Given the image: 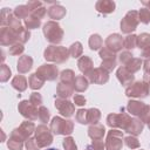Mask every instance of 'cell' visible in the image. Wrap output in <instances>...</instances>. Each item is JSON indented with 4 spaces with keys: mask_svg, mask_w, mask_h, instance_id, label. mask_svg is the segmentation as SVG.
<instances>
[{
    "mask_svg": "<svg viewBox=\"0 0 150 150\" xmlns=\"http://www.w3.org/2000/svg\"><path fill=\"white\" fill-rule=\"evenodd\" d=\"M43 33L46 35V39L49 41V42H53V43H59L61 42L62 40V30L60 28V26L55 22H48L43 27Z\"/></svg>",
    "mask_w": 150,
    "mask_h": 150,
    "instance_id": "6da1fadb",
    "label": "cell"
},
{
    "mask_svg": "<svg viewBox=\"0 0 150 150\" xmlns=\"http://www.w3.org/2000/svg\"><path fill=\"white\" fill-rule=\"evenodd\" d=\"M45 57L47 60L55 61V62H64L68 59V52H67V49H64L62 47L50 46L48 49H46Z\"/></svg>",
    "mask_w": 150,
    "mask_h": 150,
    "instance_id": "7a4b0ae2",
    "label": "cell"
},
{
    "mask_svg": "<svg viewBox=\"0 0 150 150\" xmlns=\"http://www.w3.org/2000/svg\"><path fill=\"white\" fill-rule=\"evenodd\" d=\"M50 128L54 134L68 135L73 131V123H71V121H63L60 117H55V118H53Z\"/></svg>",
    "mask_w": 150,
    "mask_h": 150,
    "instance_id": "3957f363",
    "label": "cell"
},
{
    "mask_svg": "<svg viewBox=\"0 0 150 150\" xmlns=\"http://www.w3.org/2000/svg\"><path fill=\"white\" fill-rule=\"evenodd\" d=\"M137 19H138L137 18V12H135V11L129 12L124 16V19L122 20V22H121V29H122V32L130 33L131 30L136 29V26L138 23V20Z\"/></svg>",
    "mask_w": 150,
    "mask_h": 150,
    "instance_id": "277c9868",
    "label": "cell"
},
{
    "mask_svg": "<svg viewBox=\"0 0 150 150\" xmlns=\"http://www.w3.org/2000/svg\"><path fill=\"white\" fill-rule=\"evenodd\" d=\"M52 135L49 132V130L45 127V125H40L36 129V141L40 145V148L42 146H47L52 143Z\"/></svg>",
    "mask_w": 150,
    "mask_h": 150,
    "instance_id": "5b68a950",
    "label": "cell"
},
{
    "mask_svg": "<svg viewBox=\"0 0 150 150\" xmlns=\"http://www.w3.org/2000/svg\"><path fill=\"white\" fill-rule=\"evenodd\" d=\"M122 146V134L111 130L107 139V150H120Z\"/></svg>",
    "mask_w": 150,
    "mask_h": 150,
    "instance_id": "8992f818",
    "label": "cell"
},
{
    "mask_svg": "<svg viewBox=\"0 0 150 150\" xmlns=\"http://www.w3.org/2000/svg\"><path fill=\"white\" fill-rule=\"evenodd\" d=\"M19 110L21 111L22 116H25L29 120H35L39 115V111L35 109V105L30 104V102H28V101H22L19 105Z\"/></svg>",
    "mask_w": 150,
    "mask_h": 150,
    "instance_id": "52a82bcc",
    "label": "cell"
},
{
    "mask_svg": "<svg viewBox=\"0 0 150 150\" xmlns=\"http://www.w3.org/2000/svg\"><path fill=\"white\" fill-rule=\"evenodd\" d=\"M36 74L43 80H54L57 76V68L52 64H43L38 69Z\"/></svg>",
    "mask_w": 150,
    "mask_h": 150,
    "instance_id": "ba28073f",
    "label": "cell"
},
{
    "mask_svg": "<svg viewBox=\"0 0 150 150\" xmlns=\"http://www.w3.org/2000/svg\"><path fill=\"white\" fill-rule=\"evenodd\" d=\"M128 96H137V97H145L148 95V86L144 82H136L132 87L127 89Z\"/></svg>",
    "mask_w": 150,
    "mask_h": 150,
    "instance_id": "9c48e42d",
    "label": "cell"
},
{
    "mask_svg": "<svg viewBox=\"0 0 150 150\" xmlns=\"http://www.w3.org/2000/svg\"><path fill=\"white\" fill-rule=\"evenodd\" d=\"M89 77H90V81L91 82H96V83H104L108 81V74L107 71L103 69V68H100V69H94L91 70L89 74Z\"/></svg>",
    "mask_w": 150,
    "mask_h": 150,
    "instance_id": "30bf717a",
    "label": "cell"
},
{
    "mask_svg": "<svg viewBox=\"0 0 150 150\" xmlns=\"http://www.w3.org/2000/svg\"><path fill=\"white\" fill-rule=\"evenodd\" d=\"M108 48L111 50V52H117L122 48V45H123V40L122 38L118 35V34H114V35H110L107 41H105Z\"/></svg>",
    "mask_w": 150,
    "mask_h": 150,
    "instance_id": "8fae6325",
    "label": "cell"
},
{
    "mask_svg": "<svg viewBox=\"0 0 150 150\" xmlns=\"http://www.w3.org/2000/svg\"><path fill=\"white\" fill-rule=\"evenodd\" d=\"M55 107L60 110V112L62 114V115H64V116H71L73 115V112H74V107H73V104L70 103V102H68V101H57V102H55Z\"/></svg>",
    "mask_w": 150,
    "mask_h": 150,
    "instance_id": "7c38bea8",
    "label": "cell"
},
{
    "mask_svg": "<svg viewBox=\"0 0 150 150\" xmlns=\"http://www.w3.org/2000/svg\"><path fill=\"white\" fill-rule=\"evenodd\" d=\"M22 138L23 137L20 134L16 136V132L14 130L12 134L11 141H8V148L12 150H21L22 149Z\"/></svg>",
    "mask_w": 150,
    "mask_h": 150,
    "instance_id": "4fadbf2b",
    "label": "cell"
},
{
    "mask_svg": "<svg viewBox=\"0 0 150 150\" xmlns=\"http://www.w3.org/2000/svg\"><path fill=\"white\" fill-rule=\"evenodd\" d=\"M117 77L120 79V81H121L124 86H128V83H130V82L134 80L132 73H130L127 68H120L118 71H117Z\"/></svg>",
    "mask_w": 150,
    "mask_h": 150,
    "instance_id": "5bb4252c",
    "label": "cell"
},
{
    "mask_svg": "<svg viewBox=\"0 0 150 150\" xmlns=\"http://www.w3.org/2000/svg\"><path fill=\"white\" fill-rule=\"evenodd\" d=\"M142 129H143V123H142V121L135 118V120H131V121H130V123L128 124V127H127L125 130H127L128 132H130V134L137 135V134L142 132Z\"/></svg>",
    "mask_w": 150,
    "mask_h": 150,
    "instance_id": "9a60e30c",
    "label": "cell"
},
{
    "mask_svg": "<svg viewBox=\"0 0 150 150\" xmlns=\"http://www.w3.org/2000/svg\"><path fill=\"white\" fill-rule=\"evenodd\" d=\"M115 4L112 1H98L96 4V9L101 13H111L114 12Z\"/></svg>",
    "mask_w": 150,
    "mask_h": 150,
    "instance_id": "2e32d148",
    "label": "cell"
},
{
    "mask_svg": "<svg viewBox=\"0 0 150 150\" xmlns=\"http://www.w3.org/2000/svg\"><path fill=\"white\" fill-rule=\"evenodd\" d=\"M32 59L29 56H22L18 62V70L20 73H26L32 67Z\"/></svg>",
    "mask_w": 150,
    "mask_h": 150,
    "instance_id": "e0dca14e",
    "label": "cell"
},
{
    "mask_svg": "<svg viewBox=\"0 0 150 150\" xmlns=\"http://www.w3.org/2000/svg\"><path fill=\"white\" fill-rule=\"evenodd\" d=\"M145 105L142 102H136V101H131L128 104V110L132 114V115H141L144 110Z\"/></svg>",
    "mask_w": 150,
    "mask_h": 150,
    "instance_id": "ac0fdd59",
    "label": "cell"
},
{
    "mask_svg": "<svg viewBox=\"0 0 150 150\" xmlns=\"http://www.w3.org/2000/svg\"><path fill=\"white\" fill-rule=\"evenodd\" d=\"M33 129H34V124H33L32 122H25V123L21 124V127L19 128L18 132H19L23 138H27L28 136L32 135Z\"/></svg>",
    "mask_w": 150,
    "mask_h": 150,
    "instance_id": "d6986e66",
    "label": "cell"
},
{
    "mask_svg": "<svg viewBox=\"0 0 150 150\" xmlns=\"http://www.w3.org/2000/svg\"><path fill=\"white\" fill-rule=\"evenodd\" d=\"M48 14H49V16L52 19L57 20V19L63 18V15L66 14V9L63 7H61V6H53V7L49 8Z\"/></svg>",
    "mask_w": 150,
    "mask_h": 150,
    "instance_id": "ffe728a7",
    "label": "cell"
},
{
    "mask_svg": "<svg viewBox=\"0 0 150 150\" xmlns=\"http://www.w3.org/2000/svg\"><path fill=\"white\" fill-rule=\"evenodd\" d=\"M91 66H93L91 60H90L88 56H83V57L80 59V61H79V68H80V70L83 71V73H86V74H89V73L93 70V69H91Z\"/></svg>",
    "mask_w": 150,
    "mask_h": 150,
    "instance_id": "44dd1931",
    "label": "cell"
},
{
    "mask_svg": "<svg viewBox=\"0 0 150 150\" xmlns=\"http://www.w3.org/2000/svg\"><path fill=\"white\" fill-rule=\"evenodd\" d=\"M88 131H89V136H90L93 139L101 138V137L104 135V128H103L102 125H94V127H90Z\"/></svg>",
    "mask_w": 150,
    "mask_h": 150,
    "instance_id": "7402d4cb",
    "label": "cell"
},
{
    "mask_svg": "<svg viewBox=\"0 0 150 150\" xmlns=\"http://www.w3.org/2000/svg\"><path fill=\"white\" fill-rule=\"evenodd\" d=\"M12 86H13L15 89H18V90L22 91V90H25V89H26V87H27L26 79H25L23 76L19 75V76L14 77V80L12 81Z\"/></svg>",
    "mask_w": 150,
    "mask_h": 150,
    "instance_id": "603a6c76",
    "label": "cell"
},
{
    "mask_svg": "<svg viewBox=\"0 0 150 150\" xmlns=\"http://www.w3.org/2000/svg\"><path fill=\"white\" fill-rule=\"evenodd\" d=\"M43 81H45V80L41 79L38 74H33V75L29 77V86H30V88H33V89H39V88L42 87Z\"/></svg>",
    "mask_w": 150,
    "mask_h": 150,
    "instance_id": "cb8c5ba5",
    "label": "cell"
},
{
    "mask_svg": "<svg viewBox=\"0 0 150 150\" xmlns=\"http://www.w3.org/2000/svg\"><path fill=\"white\" fill-rule=\"evenodd\" d=\"M71 93H73V89L68 84L60 83V86L57 87V95L60 97H68L71 95Z\"/></svg>",
    "mask_w": 150,
    "mask_h": 150,
    "instance_id": "d4e9b609",
    "label": "cell"
},
{
    "mask_svg": "<svg viewBox=\"0 0 150 150\" xmlns=\"http://www.w3.org/2000/svg\"><path fill=\"white\" fill-rule=\"evenodd\" d=\"M74 84H75V89H76L77 91H83V90H86L87 87H88V81H87L83 76H77V77L75 79Z\"/></svg>",
    "mask_w": 150,
    "mask_h": 150,
    "instance_id": "484cf974",
    "label": "cell"
},
{
    "mask_svg": "<svg viewBox=\"0 0 150 150\" xmlns=\"http://www.w3.org/2000/svg\"><path fill=\"white\" fill-rule=\"evenodd\" d=\"M29 12H30V11H29L28 6H18V7H15V9H14V14H15L16 18H19V19L26 18Z\"/></svg>",
    "mask_w": 150,
    "mask_h": 150,
    "instance_id": "4316f807",
    "label": "cell"
},
{
    "mask_svg": "<svg viewBox=\"0 0 150 150\" xmlns=\"http://www.w3.org/2000/svg\"><path fill=\"white\" fill-rule=\"evenodd\" d=\"M100 111L97 109H90L87 112V117H88V123H97V121L100 120Z\"/></svg>",
    "mask_w": 150,
    "mask_h": 150,
    "instance_id": "83f0119b",
    "label": "cell"
},
{
    "mask_svg": "<svg viewBox=\"0 0 150 150\" xmlns=\"http://www.w3.org/2000/svg\"><path fill=\"white\" fill-rule=\"evenodd\" d=\"M137 43L139 46V48H145V47H149L150 46V35L149 34H142L138 36L137 39Z\"/></svg>",
    "mask_w": 150,
    "mask_h": 150,
    "instance_id": "f1b7e54d",
    "label": "cell"
},
{
    "mask_svg": "<svg viewBox=\"0 0 150 150\" xmlns=\"http://www.w3.org/2000/svg\"><path fill=\"white\" fill-rule=\"evenodd\" d=\"M101 45H102V39L98 36V35H93L91 38H90V40H89V46H90V48L93 49V50H96V49H98L100 47H101Z\"/></svg>",
    "mask_w": 150,
    "mask_h": 150,
    "instance_id": "f546056e",
    "label": "cell"
},
{
    "mask_svg": "<svg viewBox=\"0 0 150 150\" xmlns=\"http://www.w3.org/2000/svg\"><path fill=\"white\" fill-rule=\"evenodd\" d=\"M25 23L28 27V29H33V28H38L40 26V20L34 18V16H32V18H27L25 20Z\"/></svg>",
    "mask_w": 150,
    "mask_h": 150,
    "instance_id": "4dcf8cb0",
    "label": "cell"
},
{
    "mask_svg": "<svg viewBox=\"0 0 150 150\" xmlns=\"http://www.w3.org/2000/svg\"><path fill=\"white\" fill-rule=\"evenodd\" d=\"M136 45H137V36H135V35H129L124 40V47L128 49L134 48Z\"/></svg>",
    "mask_w": 150,
    "mask_h": 150,
    "instance_id": "1f68e13d",
    "label": "cell"
},
{
    "mask_svg": "<svg viewBox=\"0 0 150 150\" xmlns=\"http://www.w3.org/2000/svg\"><path fill=\"white\" fill-rule=\"evenodd\" d=\"M61 80L63 82H66V84H69L73 80H74V73L71 70H64L61 74Z\"/></svg>",
    "mask_w": 150,
    "mask_h": 150,
    "instance_id": "d6a6232c",
    "label": "cell"
},
{
    "mask_svg": "<svg viewBox=\"0 0 150 150\" xmlns=\"http://www.w3.org/2000/svg\"><path fill=\"white\" fill-rule=\"evenodd\" d=\"M139 20L144 23L150 22V11L148 8H142L139 11Z\"/></svg>",
    "mask_w": 150,
    "mask_h": 150,
    "instance_id": "836d02e7",
    "label": "cell"
},
{
    "mask_svg": "<svg viewBox=\"0 0 150 150\" xmlns=\"http://www.w3.org/2000/svg\"><path fill=\"white\" fill-rule=\"evenodd\" d=\"M82 53V47H81V43L80 42H75L71 47H70V54L74 56V57H77L80 54Z\"/></svg>",
    "mask_w": 150,
    "mask_h": 150,
    "instance_id": "e575fe53",
    "label": "cell"
},
{
    "mask_svg": "<svg viewBox=\"0 0 150 150\" xmlns=\"http://www.w3.org/2000/svg\"><path fill=\"white\" fill-rule=\"evenodd\" d=\"M39 118L41 120V122H43V123H47L48 122V118H49V111L46 109V108H43V107H41L40 108V110H39Z\"/></svg>",
    "mask_w": 150,
    "mask_h": 150,
    "instance_id": "d590c367",
    "label": "cell"
},
{
    "mask_svg": "<svg viewBox=\"0 0 150 150\" xmlns=\"http://www.w3.org/2000/svg\"><path fill=\"white\" fill-rule=\"evenodd\" d=\"M87 110H79L77 111V115H76V118H77V121L80 122V123H82V124H86V123H88V117H87Z\"/></svg>",
    "mask_w": 150,
    "mask_h": 150,
    "instance_id": "8d00e7d4",
    "label": "cell"
},
{
    "mask_svg": "<svg viewBox=\"0 0 150 150\" xmlns=\"http://www.w3.org/2000/svg\"><path fill=\"white\" fill-rule=\"evenodd\" d=\"M63 146L66 150H76V144L71 137H68L63 141Z\"/></svg>",
    "mask_w": 150,
    "mask_h": 150,
    "instance_id": "74e56055",
    "label": "cell"
},
{
    "mask_svg": "<svg viewBox=\"0 0 150 150\" xmlns=\"http://www.w3.org/2000/svg\"><path fill=\"white\" fill-rule=\"evenodd\" d=\"M26 146H27V149H28V150H39V149H40V145H39L38 141H36V139H34V138H33V139L27 141Z\"/></svg>",
    "mask_w": 150,
    "mask_h": 150,
    "instance_id": "f35d334b",
    "label": "cell"
},
{
    "mask_svg": "<svg viewBox=\"0 0 150 150\" xmlns=\"http://www.w3.org/2000/svg\"><path fill=\"white\" fill-rule=\"evenodd\" d=\"M29 102H30L32 104H34V105H38V104H41L42 98H41L40 94H38V93H33L32 96H30V101H29Z\"/></svg>",
    "mask_w": 150,
    "mask_h": 150,
    "instance_id": "ab89813d",
    "label": "cell"
},
{
    "mask_svg": "<svg viewBox=\"0 0 150 150\" xmlns=\"http://www.w3.org/2000/svg\"><path fill=\"white\" fill-rule=\"evenodd\" d=\"M125 143H127V145L129 148H132V149L138 146V142H137V139L135 137H128V138H125Z\"/></svg>",
    "mask_w": 150,
    "mask_h": 150,
    "instance_id": "60d3db41",
    "label": "cell"
},
{
    "mask_svg": "<svg viewBox=\"0 0 150 150\" xmlns=\"http://www.w3.org/2000/svg\"><path fill=\"white\" fill-rule=\"evenodd\" d=\"M131 59H132V55H131L130 53H128V52L122 53V54L120 55V61H121L122 63H128Z\"/></svg>",
    "mask_w": 150,
    "mask_h": 150,
    "instance_id": "b9f144b4",
    "label": "cell"
},
{
    "mask_svg": "<svg viewBox=\"0 0 150 150\" xmlns=\"http://www.w3.org/2000/svg\"><path fill=\"white\" fill-rule=\"evenodd\" d=\"M1 74H2V76H1V81H6L8 77H9V75H11V70L5 66V64H2V68H1Z\"/></svg>",
    "mask_w": 150,
    "mask_h": 150,
    "instance_id": "7bdbcfd3",
    "label": "cell"
},
{
    "mask_svg": "<svg viewBox=\"0 0 150 150\" xmlns=\"http://www.w3.org/2000/svg\"><path fill=\"white\" fill-rule=\"evenodd\" d=\"M21 52H23V47H22L21 45H14L13 47H11V50H9V53L13 54V55L19 54V53H21Z\"/></svg>",
    "mask_w": 150,
    "mask_h": 150,
    "instance_id": "ee69618b",
    "label": "cell"
},
{
    "mask_svg": "<svg viewBox=\"0 0 150 150\" xmlns=\"http://www.w3.org/2000/svg\"><path fill=\"white\" fill-rule=\"evenodd\" d=\"M74 102H75V104H77V105H83V104L86 103V98H84L82 95H75Z\"/></svg>",
    "mask_w": 150,
    "mask_h": 150,
    "instance_id": "f6af8a7d",
    "label": "cell"
},
{
    "mask_svg": "<svg viewBox=\"0 0 150 150\" xmlns=\"http://www.w3.org/2000/svg\"><path fill=\"white\" fill-rule=\"evenodd\" d=\"M144 80H145V81H146V82L149 83L148 86H150V76H149L148 74H145V76H144Z\"/></svg>",
    "mask_w": 150,
    "mask_h": 150,
    "instance_id": "bcb514c9",
    "label": "cell"
},
{
    "mask_svg": "<svg viewBox=\"0 0 150 150\" xmlns=\"http://www.w3.org/2000/svg\"><path fill=\"white\" fill-rule=\"evenodd\" d=\"M144 5H148V6L150 7V2H144Z\"/></svg>",
    "mask_w": 150,
    "mask_h": 150,
    "instance_id": "7dc6e473",
    "label": "cell"
},
{
    "mask_svg": "<svg viewBox=\"0 0 150 150\" xmlns=\"http://www.w3.org/2000/svg\"><path fill=\"white\" fill-rule=\"evenodd\" d=\"M46 150H57V149H54V148H50V149H46Z\"/></svg>",
    "mask_w": 150,
    "mask_h": 150,
    "instance_id": "c3c4849f",
    "label": "cell"
},
{
    "mask_svg": "<svg viewBox=\"0 0 150 150\" xmlns=\"http://www.w3.org/2000/svg\"><path fill=\"white\" fill-rule=\"evenodd\" d=\"M149 128H150V121H149Z\"/></svg>",
    "mask_w": 150,
    "mask_h": 150,
    "instance_id": "681fc988",
    "label": "cell"
},
{
    "mask_svg": "<svg viewBox=\"0 0 150 150\" xmlns=\"http://www.w3.org/2000/svg\"><path fill=\"white\" fill-rule=\"evenodd\" d=\"M87 150H90V148H88V149H87Z\"/></svg>",
    "mask_w": 150,
    "mask_h": 150,
    "instance_id": "f907efd6",
    "label": "cell"
}]
</instances>
